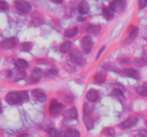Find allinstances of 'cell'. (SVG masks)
<instances>
[{
  "mask_svg": "<svg viewBox=\"0 0 147 137\" xmlns=\"http://www.w3.org/2000/svg\"><path fill=\"white\" fill-rule=\"evenodd\" d=\"M32 96L40 102H45L47 99V94L41 88H34L31 91Z\"/></svg>",
  "mask_w": 147,
  "mask_h": 137,
  "instance_id": "8",
  "label": "cell"
},
{
  "mask_svg": "<svg viewBox=\"0 0 147 137\" xmlns=\"http://www.w3.org/2000/svg\"><path fill=\"white\" fill-rule=\"evenodd\" d=\"M32 47L33 44L32 42H30V41H24V42H22V44H20V49L22 51L29 52V51H31Z\"/></svg>",
  "mask_w": 147,
  "mask_h": 137,
  "instance_id": "24",
  "label": "cell"
},
{
  "mask_svg": "<svg viewBox=\"0 0 147 137\" xmlns=\"http://www.w3.org/2000/svg\"><path fill=\"white\" fill-rule=\"evenodd\" d=\"M102 13L107 20H111L114 18L115 13L109 8V7H104L102 9Z\"/></svg>",
  "mask_w": 147,
  "mask_h": 137,
  "instance_id": "21",
  "label": "cell"
},
{
  "mask_svg": "<svg viewBox=\"0 0 147 137\" xmlns=\"http://www.w3.org/2000/svg\"><path fill=\"white\" fill-rule=\"evenodd\" d=\"M134 137H147V130H142Z\"/></svg>",
  "mask_w": 147,
  "mask_h": 137,
  "instance_id": "34",
  "label": "cell"
},
{
  "mask_svg": "<svg viewBox=\"0 0 147 137\" xmlns=\"http://www.w3.org/2000/svg\"><path fill=\"white\" fill-rule=\"evenodd\" d=\"M106 77L107 74L105 71H98L93 76V81L97 84H103L106 81Z\"/></svg>",
  "mask_w": 147,
  "mask_h": 137,
  "instance_id": "14",
  "label": "cell"
},
{
  "mask_svg": "<svg viewBox=\"0 0 147 137\" xmlns=\"http://www.w3.org/2000/svg\"><path fill=\"white\" fill-rule=\"evenodd\" d=\"M138 6H139V8L141 9L145 8L147 6V0H140L138 2Z\"/></svg>",
  "mask_w": 147,
  "mask_h": 137,
  "instance_id": "33",
  "label": "cell"
},
{
  "mask_svg": "<svg viewBox=\"0 0 147 137\" xmlns=\"http://www.w3.org/2000/svg\"><path fill=\"white\" fill-rule=\"evenodd\" d=\"M127 7V2L126 1H113L111 2L109 5V8L113 11V12L121 14L124 12Z\"/></svg>",
  "mask_w": 147,
  "mask_h": 137,
  "instance_id": "4",
  "label": "cell"
},
{
  "mask_svg": "<svg viewBox=\"0 0 147 137\" xmlns=\"http://www.w3.org/2000/svg\"><path fill=\"white\" fill-rule=\"evenodd\" d=\"M103 135L106 136L107 137H113L116 134V131L113 128H105L103 130Z\"/></svg>",
  "mask_w": 147,
  "mask_h": 137,
  "instance_id": "28",
  "label": "cell"
},
{
  "mask_svg": "<svg viewBox=\"0 0 147 137\" xmlns=\"http://www.w3.org/2000/svg\"><path fill=\"white\" fill-rule=\"evenodd\" d=\"M138 121H139V118L137 117H130V118L125 120L123 122H122L119 125V127L122 129H129V128H131L134 126H135L138 123Z\"/></svg>",
  "mask_w": 147,
  "mask_h": 137,
  "instance_id": "11",
  "label": "cell"
},
{
  "mask_svg": "<svg viewBox=\"0 0 147 137\" xmlns=\"http://www.w3.org/2000/svg\"><path fill=\"white\" fill-rule=\"evenodd\" d=\"M29 62L26 60L22 59H18L15 61V67L18 70L23 71L24 69L27 68L29 67Z\"/></svg>",
  "mask_w": 147,
  "mask_h": 137,
  "instance_id": "19",
  "label": "cell"
},
{
  "mask_svg": "<svg viewBox=\"0 0 147 137\" xmlns=\"http://www.w3.org/2000/svg\"><path fill=\"white\" fill-rule=\"evenodd\" d=\"M1 111H2V106H1V104L0 102V114L1 113Z\"/></svg>",
  "mask_w": 147,
  "mask_h": 137,
  "instance_id": "38",
  "label": "cell"
},
{
  "mask_svg": "<svg viewBox=\"0 0 147 137\" xmlns=\"http://www.w3.org/2000/svg\"><path fill=\"white\" fill-rule=\"evenodd\" d=\"M123 75L125 76L129 77V78H134V79L139 80L141 77L140 72L138 69L134 68H125L122 71Z\"/></svg>",
  "mask_w": 147,
  "mask_h": 137,
  "instance_id": "10",
  "label": "cell"
},
{
  "mask_svg": "<svg viewBox=\"0 0 147 137\" xmlns=\"http://www.w3.org/2000/svg\"><path fill=\"white\" fill-rule=\"evenodd\" d=\"M64 105L62 103L58 102L55 99H53L50 101V104H49V113L51 116H57L60 115L61 114L63 110L64 109Z\"/></svg>",
  "mask_w": 147,
  "mask_h": 137,
  "instance_id": "1",
  "label": "cell"
},
{
  "mask_svg": "<svg viewBox=\"0 0 147 137\" xmlns=\"http://www.w3.org/2000/svg\"><path fill=\"white\" fill-rule=\"evenodd\" d=\"M105 49H106V47H105V46H103V47H102L100 49V50H99L98 52V54L96 55V59H98L100 58V56H101V54H103V51H104Z\"/></svg>",
  "mask_w": 147,
  "mask_h": 137,
  "instance_id": "35",
  "label": "cell"
},
{
  "mask_svg": "<svg viewBox=\"0 0 147 137\" xmlns=\"http://www.w3.org/2000/svg\"><path fill=\"white\" fill-rule=\"evenodd\" d=\"M94 46V43L93 41V39L90 36H86L82 39L80 41V47L82 51L86 54H89L91 52L92 49Z\"/></svg>",
  "mask_w": 147,
  "mask_h": 137,
  "instance_id": "3",
  "label": "cell"
},
{
  "mask_svg": "<svg viewBox=\"0 0 147 137\" xmlns=\"http://www.w3.org/2000/svg\"><path fill=\"white\" fill-rule=\"evenodd\" d=\"M14 7L22 14H29L32 11V5L25 1H17L14 2Z\"/></svg>",
  "mask_w": 147,
  "mask_h": 137,
  "instance_id": "7",
  "label": "cell"
},
{
  "mask_svg": "<svg viewBox=\"0 0 147 137\" xmlns=\"http://www.w3.org/2000/svg\"><path fill=\"white\" fill-rule=\"evenodd\" d=\"M17 137H29V134H20V135L18 136Z\"/></svg>",
  "mask_w": 147,
  "mask_h": 137,
  "instance_id": "37",
  "label": "cell"
},
{
  "mask_svg": "<svg viewBox=\"0 0 147 137\" xmlns=\"http://www.w3.org/2000/svg\"><path fill=\"white\" fill-rule=\"evenodd\" d=\"M136 91L142 96H147V82L144 83L142 86L137 87L136 88Z\"/></svg>",
  "mask_w": 147,
  "mask_h": 137,
  "instance_id": "25",
  "label": "cell"
},
{
  "mask_svg": "<svg viewBox=\"0 0 147 137\" xmlns=\"http://www.w3.org/2000/svg\"><path fill=\"white\" fill-rule=\"evenodd\" d=\"M86 18L83 19V17H79L78 18V21H80V22H82V21H86Z\"/></svg>",
  "mask_w": 147,
  "mask_h": 137,
  "instance_id": "36",
  "label": "cell"
},
{
  "mask_svg": "<svg viewBox=\"0 0 147 137\" xmlns=\"http://www.w3.org/2000/svg\"><path fill=\"white\" fill-rule=\"evenodd\" d=\"M71 47L72 42L70 41H69V40H67V41H65L61 44V46L60 47V52L63 53V54H67V53L70 51Z\"/></svg>",
  "mask_w": 147,
  "mask_h": 137,
  "instance_id": "23",
  "label": "cell"
},
{
  "mask_svg": "<svg viewBox=\"0 0 147 137\" xmlns=\"http://www.w3.org/2000/svg\"><path fill=\"white\" fill-rule=\"evenodd\" d=\"M5 101L10 105H17L23 101L20 91H10L6 95Z\"/></svg>",
  "mask_w": 147,
  "mask_h": 137,
  "instance_id": "2",
  "label": "cell"
},
{
  "mask_svg": "<svg viewBox=\"0 0 147 137\" xmlns=\"http://www.w3.org/2000/svg\"><path fill=\"white\" fill-rule=\"evenodd\" d=\"M90 11V6L86 1H81L78 7V11L81 15L88 14Z\"/></svg>",
  "mask_w": 147,
  "mask_h": 137,
  "instance_id": "15",
  "label": "cell"
},
{
  "mask_svg": "<svg viewBox=\"0 0 147 137\" xmlns=\"http://www.w3.org/2000/svg\"><path fill=\"white\" fill-rule=\"evenodd\" d=\"M70 57L72 61L78 65H83L86 63V60H85L83 54L77 49H72L70 51Z\"/></svg>",
  "mask_w": 147,
  "mask_h": 137,
  "instance_id": "5",
  "label": "cell"
},
{
  "mask_svg": "<svg viewBox=\"0 0 147 137\" xmlns=\"http://www.w3.org/2000/svg\"><path fill=\"white\" fill-rule=\"evenodd\" d=\"M64 137H80V134L75 128H69L65 133Z\"/></svg>",
  "mask_w": 147,
  "mask_h": 137,
  "instance_id": "26",
  "label": "cell"
},
{
  "mask_svg": "<svg viewBox=\"0 0 147 137\" xmlns=\"http://www.w3.org/2000/svg\"><path fill=\"white\" fill-rule=\"evenodd\" d=\"M63 118L66 121H73V120H76L78 116V110L76 107H72V108H69V109L66 110L64 113H63Z\"/></svg>",
  "mask_w": 147,
  "mask_h": 137,
  "instance_id": "9",
  "label": "cell"
},
{
  "mask_svg": "<svg viewBox=\"0 0 147 137\" xmlns=\"http://www.w3.org/2000/svg\"><path fill=\"white\" fill-rule=\"evenodd\" d=\"M101 31V27L98 24H89L86 29V32L88 36H97Z\"/></svg>",
  "mask_w": 147,
  "mask_h": 137,
  "instance_id": "13",
  "label": "cell"
},
{
  "mask_svg": "<svg viewBox=\"0 0 147 137\" xmlns=\"http://www.w3.org/2000/svg\"><path fill=\"white\" fill-rule=\"evenodd\" d=\"M111 94L113 97L117 98L119 101H123V100H125L124 93H123V91H122V89L121 88H115L112 91Z\"/></svg>",
  "mask_w": 147,
  "mask_h": 137,
  "instance_id": "20",
  "label": "cell"
},
{
  "mask_svg": "<svg viewBox=\"0 0 147 137\" xmlns=\"http://www.w3.org/2000/svg\"><path fill=\"white\" fill-rule=\"evenodd\" d=\"M30 76H31L32 82L37 83L42 81L43 77L45 76V72H43L42 70L40 69V68H35L31 71Z\"/></svg>",
  "mask_w": 147,
  "mask_h": 137,
  "instance_id": "12",
  "label": "cell"
},
{
  "mask_svg": "<svg viewBox=\"0 0 147 137\" xmlns=\"http://www.w3.org/2000/svg\"><path fill=\"white\" fill-rule=\"evenodd\" d=\"M86 98L90 102H96L98 101L99 98V93L98 91L94 88H91L89 90L86 94Z\"/></svg>",
  "mask_w": 147,
  "mask_h": 137,
  "instance_id": "16",
  "label": "cell"
},
{
  "mask_svg": "<svg viewBox=\"0 0 147 137\" xmlns=\"http://www.w3.org/2000/svg\"><path fill=\"white\" fill-rule=\"evenodd\" d=\"M79 32L78 27H73L72 28L66 29L64 32V37L67 39H71L76 37Z\"/></svg>",
  "mask_w": 147,
  "mask_h": 137,
  "instance_id": "18",
  "label": "cell"
},
{
  "mask_svg": "<svg viewBox=\"0 0 147 137\" xmlns=\"http://www.w3.org/2000/svg\"><path fill=\"white\" fill-rule=\"evenodd\" d=\"M20 94L22 96V98L23 101H26L27 100H29L30 98V96H29V92L28 91H26V90H24V91H20Z\"/></svg>",
  "mask_w": 147,
  "mask_h": 137,
  "instance_id": "32",
  "label": "cell"
},
{
  "mask_svg": "<svg viewBox=\"0 0 147 137\" xmlns=\"http://www.w3.org/2000/svg\"><path fill=\"white\" fill-rule=\"evenodd\" d=\"M57 75V71L54 68H52V69L48 70L46 72H45V76L48 78H54L55 76Z\"/></svg>",
  "mask_w": 147,
  "mask_h": 137,
  "instance_id": "30",
  "label": "cell"
},
{
  "mask_svg": "<svg viewBox=\"0 0 147 137\" xmlns=\"http://www.w3.org/2000/svg\"><path fill=\"white\" fill-rule=\"evenodd\" d=\"M83 121L85 126H86V128H87V130L90 131L91 129H93V127H94V121H93V119L90 116L88 115L83 116Z\"/></svg>",
  "mask_w": 147,
  "mask_h": 137,
  "instance_id": "17",
  "label": "cell"
},
{
  "mask_svg": "<svg viewBox=\"0 0 147 137\" xmlns=\"http://www.w3.org/2000/svg\"><path fill=\"white\" fill-rule=\"evenodd\" d=\"M139 34V28L138 27H134V25L130 26L129 28V36H128V39L129 40H134V39L136 38Z\"/></svg>",
  "mask_w": 147,
  "mask_h": 137,
  "instance_id": "22",
  "label": "cell"
},
{
  "mask_svg": "<svg viewBox=\"0 0 147 137\" xmlns=\"http://www.w3.org/2000/svg\"><path fill=\"white\" fill-rule=\"evenodd\" d=\"M9 8V4L5 1H0V11H7Z\"/></svg>",
  "mask_w": 147,
  "mask_h": 137,
  "instance_id": "31",
  "label": "cell"
},
{
  "mask_svg": "<svg viewBox=\"0 0 147 137\" xmlns=\"http://www.w3.org/2000/svg\"><path fill=\"white\" fill-rule=\"evenodd\" d=\"M19 44V39L17 37H10L2 40L0 42V47L4 49H11L17 47Z\"/></svg>",
  "mask_w": 147,
  "mask_h": 137,
  "instance_id": "6",
  "label": "cell"
},
{
  "mask_svg": "<svg viewBox=\"0 0 147 137\" xmlns=\"http://www.w3.org/2000/svg\"><path fill=\"white\" fill-rule=\"evenodd\" d=\"M146 63H147V61H146L145 59H144L143 58L135 59V60L134 61V64L137 67H144V66L146 65Z\"/></svg>",
  "mask_w": 147,
  "mask_h": 137,
  "instance_id": "29",
  "label": "cell"
},
{
  "mask_svg": "<svg viewBox=\"0 0 147 137\" xmlns=\"http://www.w3.org/2000/svg\"><path fill=\"white\" fill-rule=\"evenodd\" d=\"M48 134L50 137H63V134L61 133V131L54 128L50 130Z\"/></svg>",
  "mask_w": 147,
  "mask_h": 137,
  "instance_id": "27",
  "label": "cell"
},
{
  "mask_svg": "<svg viewBox=\"0 0 147 137\" xmlns=\"http://www.w3.org/2000/svg\"><path fill=\"white\" fill-rule=\"evenodd\" d=\"M146 128H147V120H146Z\"/></svg>",
  "mask_w": 147,
  "mask_h": 137,
  "instance_id": "39",
  "label": "cell"
}]
</instances>
